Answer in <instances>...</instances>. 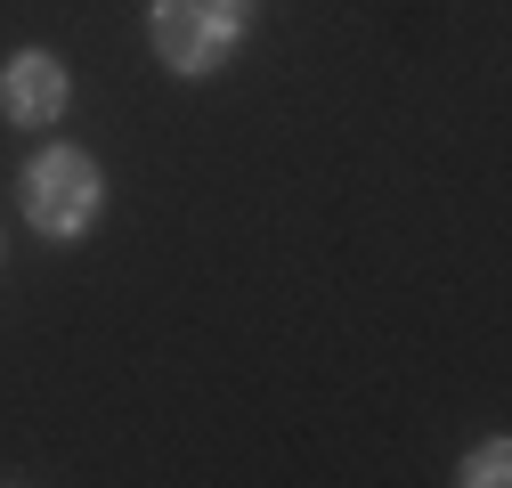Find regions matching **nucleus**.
Masks as SVG:
<instances>
[{"label": "nucleus", "mask_w": 512, "mask_h": 488, "mask_svg": "<svg viewBox=\"0 0 512 488\" xmlns=\"http://www.w3.org/2000/svg\"><path fill=\"white\" fill-rule=\"evenodd\" d=\"M456 480H464V488H504V480H512V440H480Z\"/></svg>", "instance_id": "obj_4"}, {"label": "nucleus", "mask_w": 512, "mask_h": 488, "mask_svg": "<svg viewBox=\"0 0 512 488\" xmlns=\"http://www.w3.org/2000/svg\"><path fill=\"white\" fill-rule=\"evenodd\" d=\"M252 33V0H147V49L179 82H212Z\"/></svg>", "instance_id": "obj_2"}, {"label": "nucleus", "mask_w": 512, "mask_h": 488, "mask_svg": "<svg viewBox=\"0 0 512 488\" xmlns=\"http://www.w3.org/2000/svg\"><path fill=\"white\" fill-rule=\"evenodd\" d=\"M74 106V66L57 49H9V66H0V122L9 131H57Z\"/></svg>", "instance_id": "obj_3"}, {"label": "nucleus", "mask_w": 512, "mask_h": 488, "mask_svg": "<svg viewBox=\"0 0 512 488\" xmlns=\"http://www.w3.org/2000/svg\"><path fill=\"white\" fill-rule=\"evenodd\" d=\"M17 212H25V228L49 236V244H82V236L98 228V212H106V171H98V155H90V147H66V139L33 147V155L17 163Z\"/></svg>", "instance_id": "obj_1"}]
</instances>
